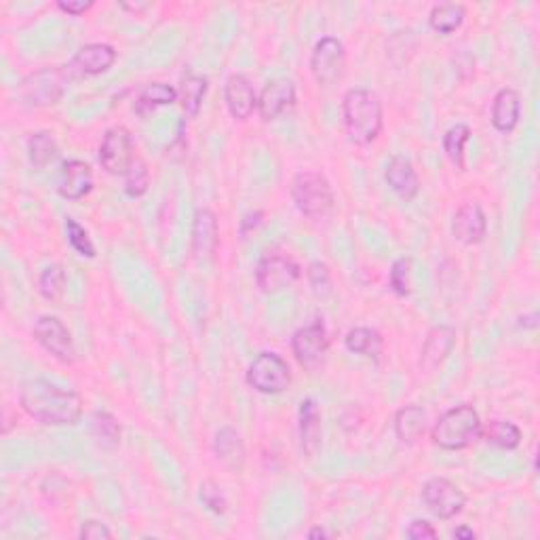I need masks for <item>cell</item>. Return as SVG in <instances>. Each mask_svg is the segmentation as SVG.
Segmentation results:
<instances>
[{"instance_id": "6da1fadb", "label": "cell", "mask_w": 540, "mask_h": 540, "mask_svg": "<svg viewBox=\"0 0 540 540\" xmlns=\"http://www.w3.org/2000/svg\"><path fill=\"white\" fill-rule=\"evenodd\" d=\"M19 403L25 414L46 426L76 424L83 414V402L75 391L35 378L22 384Z\"/></svg>"}, {"instance_id": "7a4b0ae2", "label": "cell", "mask_w": 540, "mask_h": 540, "mask_svg": "<svg viewBox=\"0 0 540 540\" xmlns=\"http://www.w3.org/2000/svg\"><path fill=\"white\" fill-rule=\"evenodd\" d=\"M344 125L355 144H370L382 131V102L368 89H351L342 99Z\"/></svg>"}, {"instance_id": "3957f363", "label": "cell", "mask_w": 540, "mask_h": 540, "mask_svg": "<svg viewBox=\"0 0 540 540\" xmlns=\"http://www.w3.org/2000/svg\"><path fill=\"white\" fill-rule=\"evenodd\" d=\"M482 437V418L473 405H458L445 412L433 426V442L443 450H464Z\"/></svg>"}, {"instance_id": "277c9868", "label": "cell", "mask_w": 540, "mask_h": 540, "mask_svg": "<svg viewBox=\"0 0 540 540\" xmlns=\"http://www.w3.org/2000/svg\"><path fill=\"white\" fill-rule=\"evenodd\" d=\"M72 78L76 76L72 75L70 66L43 68L38 72H32L30 76L24 78L17 89V96L24 104L36 106V108L57 104L66 93V89H68Z\"/></svg>"}, {"instance_id": "5b68a950", "label": "cell", "mask_w": 540, "mask_h": 540, "mask_svg": "<svg viewBox=\"0 0 540 540\" xmlns=\"http://www.w3.org/2000/svg\"><path fill=\"white\" fill-rule=\"evenodd\" d=\"M291 197L306 218H323L333 208V190L328 179L317 171H302L293 178Z\"/></svg>"}, {"instance_id": "8992f818", "label": "cell", "mask_w": 540, "mask_h": 540, "mask_svg": "<svg viewBox=\"0 0 540 540\" xmlns=\"http://www.w3.org/2000/svg\"><path fill=\"white\" fill-rule=\"evenodd\" d=\"M248 382L264 395H279L291 382L290 365L277 352H262L250 365Z\"/></svg>"}, {"instance_id": "52a82bcc", "label": "cell", "mask_w": 540, "mask_h": 540, "mask_svg": "<svg viewBox=\"0 0 540 540\" xmlns=\"http://www.w3.org/2000/svg\"><path fill=\"white\" fill-rule=\"evenodd\" d=\"M99 163L112 176H127L136 167V146L129 129L118 125L106 131L104 142L99 146Z\"/></svg>"}, {"instance_id": "ba28073f", "label": "cell", "mask_w": 540, "mask_h": 540, "mask_svg": "<svg viewBox=\"0 0 540 540\" xmlns=\"http://www.w3.org/2000/svg\"><path fill=\"white\" fill-rule=\"evenodd\" d=\"M300 279V266L288 253L269 251L256 266V283L264 293H277Z\"/></svg>"}, {"instance_id": "9c48e42d", "label": "cell", "mask_w": 540, "mask_h": 540, "mask_svg": "<svg viewBox=\"0 0 540 540\" xmlns=\"http://www.w3.org/2000/svg\"><path fill=\"white\" fill-rule=\"evenodd\" d=\"M311 70L321 87L336 85L344 76L346 51L344 45L333 36H325L315 45L311 57Z\"/></svg>"}, {"instance_id": "30bf717a", "label": "cell", "mask_w": 540, "mask_h": 540, "mask_svg": "<svg viewBox=\"0 0 540 540\" xmlns=\"http://www.w3.org/2000/svg\"><path fill=\"white\" fill-rule=\"evenodd\" d=\"M291 351L296 355L298 363L306 370H315L325 362V355L330 351V338L323 321H317L298 330L291 338Z\"/></svg>"}, {"instance_id": "8fae6325", "label": "cell", "mask_w": 540, "mask_h": 540, "mask_svg": "<svg viewBox=\"0 0 540 540\" xmlns=\"http://www.w3.org/2000/svg\"><path fill=\"white\" fill-rule=\"evenodd\" d=\"M423 500L433 515L439 519H452L464 509L466 496L456 484L445 477H433L424 484Z\"/></svg>"}, {"instance_id": "7c38bea8", "label": "cell", "mask_w": 540, "mask_h": 540, "mask_svg": "<svg viewBox=\"0 0 540 540\" xmlns=\"http://www.w3.org/2000/svg\"><path fill=\"white\" fill-rule=\"evenodd\" d=\"M35 338L46 352L64 363H72L76 357L70 331L57 317H41L35 325Z\"/></svg>"}, {"instance_id": "4fadbf2b", "label": "cell", "mask_w": 540, "mask_h": 540, "mask_svg": "<svg viewBox=\"0 0 540 540\" xmlns=\"http://www.w3.org/2000/svg\"><path fill=\"white\" fill-rule=\"evenodd\" d=\"M293 104H296V87L288 78H275V81L266 83L262 96L258 99V110L264 121H275Z\"/></svg>"}, {"instance_id": "5bb4252c", "label": "cell", "mask_w": 540, "mask_h": 540, "mask_svg": "<svg viewBox=\"0 0 540 540\" xmlns=\"http://www.w3.org/2000/svg\"><path fill=\"white\" fill-rule=\"evenodd\" d=\"M117 51L115 46L104 45V43H93L85 45L81 51L76 53L75 59H72L70 70L75 76H96L102 75L115 64Z\"/></svg>"}, {"instance_id": "9a60e30c", "label": "cell", "mask_w": 540, "mask_h": 540, "mask_svg": "<svg viewBox=\"0 0 540 540\" xmlns=\"http://www.w3.org/2000/svg\"><path fill=\"white\" fill-rule=\"evenodd\" d=\"M224 97L226 106H229V112L237 121H248L253 115V110L258 108L256 91H253L251 83L243 75H232L229 81H226Z\"/></svg>"}, {"instance_id": "2e32d148", "label": "cell", "mask_w": 540, "mask_h": 540, "mask_svg": "<svg viewBox=\"0 0 540 540\" xmlns=\"http://www.w3.org/2000/svg\"><path fill=\"white\" fill-rule=\"evenodd\" d=\"M456 342V331L448 328V325H439V328H433L429 336H426V342L423 346V359H420V368L424 372H435L442 368V363L448 359V355L454 349Z\"/></svg>"}, {"instance_id": "e0dca14e", "label": "cell", "mask_w": 540, "mask_h": 540, "mask_svg": "<svg viewBox=\"0 0 540 540\" xmlns=\"http://www.w3.org/2000/svg\"><path fill=\"white\" fill-rule=\"evenodd\" d=\"M485 213L477 203H464L456 211L454 222H452V232L460 243L477 245L485 237Z\"/></svg>"}, {"instance_id": "ac0fdd59", "label": "cell", "mask_w": 540, "mask_h": 540, "mask_svg": "<svg viewBox=\"0 0 540 540\" xmlns=\"http://www.w3.org/2000/svg\"><path fill=\"white\" fill-rule=\"evenodd\" d=\"M218 219L209 209H199L192 224V253L197 260H209L218 250Z\"/></svg>"}, {"instance_id": "d6986e66", "label": "cell", "mask_w": 540, "mask_h": 540, "mask_svg": "<svg viewBox=\"0 0 540 540\" xmlns=\"http://www.w3.org/2000/svg\"><path fill=\"white\" fill-rule=\"evenodd\" d=\"M93 188V176L89 165L83 161L64 163L59 173V195L68 201H78L85 195H89Z\"/></svg>"}, {"instance_id": "ffe728a7", "label": "cell", "mask_w": 540, "mask_h": 540, "mask_svg": "<svg viewBox=\"0 0 540 540\" xmlns=\"http://www.w3.org/2000/svg\"><path fill=\"white\" fill-rule=\"evenodd\" d=\"M386 182H389L391 188L395 190L399 197L405 199V201H412L420 190L418 173L414 169V165L405 157L391 158L389 167H386Z\"/></svg>"}, {"instance_id": "44dd1931", "label": "cell", "mask_w": 540, "mask_h": 540, "mask_svg": "<svg viewBox=\"0 0 540 540\" xmlns=\"http://www.w3.org/2000/svg\"><path fill=\"white\" fill-rule=\"evenodd\" d=\"M522 115V99L515 89H500L492 104V125L500 133H509L517 127Z\"/></svg>"}, {"instance_id": "7402d4cb", "label": "cell", "mask_w": 540, "mask_h": 540, "mask_svg": "<svg viewBox=\"0 0 540 540\" xmlns=\"http://www.w3.org/2000/svg\"><path fill=\"white\" fill-rule=\"evenodd\" d=\"M300 437L306 454H315L321 443V412L315 399H304L300 403Z\"/></svg>"}, {"instance_id": "603a6c76", "label": "cell", "mask_w": 540, "mask_h": 540, "mask_svg": "<svg viewBox=\"0 0 540 540\" xmlns=\"http://www.w3.org/2000/svg\"><path fill=\"white\" fill-rule=\"evenodd\" d=\"M213 452L219 463H222L226 469L239 473L245 464V448L241 437L235 429L226 426V429L218 431L216 435V443H213Z\"/></svg>"}, {"instance_id": "cb8c5ba5", "label": "cell", "mask_w": 540, "mask_h": 540, "mask_svg": "<svg viewBox=\"0 0 540 540\" xmlns=\"http://www.w3.org/2000/svg\"><path fill=\"white\" fill-rule=\"evenodd\" d=\"M426 426V414L423 408L418 405H405L397 412L395 416V433L399 442L405 445L416 443L420 437H423Z\"/></svg>"}, {"instance_id": "d4e9b609", "label": "cell", "mask_w": 540, "mask_h": 540, "mask_svg": "<svg viewBox=\"0 0 540 540\" xmlns=\"http://www.w3.org/2000/svg\"><path fill=\"white\" fill-rule=\"evenodd\" d=\"M482 435L488 443L496 445L500 450H515L522 443V431L517 424L506 423V420H492V423L482 426Z\"/></svg>"}, {"instance_id": "484cf974", "label": "cell", "mask_w": 540, "mask_h": 540, "mask_svg": "<svg viewBox=\"0 0 540 540\" xmlns=\"http://www.w3.org/2000/svg\"><path fill=\"white\" fill-rule=\"evenodd\" d=\"M464 15H466V11L463 5H454V3L437 5V6H433V11L429 15V24L433 30L439 32V35H452V32H456L460 25H463Z\"/></svg>"}, {"instance_id": "4316f807", "label": "cell", "mask_w": 540, "mask_h": 540, "mask_svg": "<svg viewBox=\"0 0 540 540\" xmlns=\"http://www.w3.org/2000/svg\"><path fill=\"white\" fill-rule=\"evenodd\" d=\"M346 349L355 352V355L376 359L382 352V338H380L376 330L355 328L346 333Z\"/></svg>"}, {"instance_id": "83f0119b", "label": "cell", "mask_w": 540, "mask_h": 540, "mask_svg": "<svg viewBox=\"0 0 540 540\" xmlns=\"http://www.w3.org/2000/svg\"><path fill=\"white\" fill-rule=\"evenodd\" d=\"M91 433L97 439V443L106 450H115L121 442V426L117 418L108 412H96L91 420Z\"/></svg>"}, {"instance_id": "f1b7e54d", "label": "cell", "mask_w": 540, "mask_h": 540, "mask_svg": "<svg viewBox=\"0 0 540 540\" xmlns=\"http://www.w3.org/2000/svg\"><path fill=\"white\" fill-rule=\"evenodd\" d=\"M205 91H208V81L203 76L186 75L182 78V89H179V99H182V108L188 117H197L201 110Z\"/></svg>"}, {"instance_id": "f546056e", "label": "cell", "mask_w": 540, "mask_h": 540, "mask_svg": "<svg viewBox=\"0 0 540 540\" xmlns=\"http://www.w3.org/2000/svg\"><path fill=\"white\" fill-rule=\"evenodd\" d=\"M178 99V91L173 89L171 85H165V83H152L146 87V89L139 93V99H138V106L136 110L139 115H144V112L148 110H155L158 106H167V104H173Z\"/></svg>"}, {"instance_id": "4dcf8cb0", "label": "cell", "mask_w": 540, "mask_h": 540, "mask_svg": "<svg viewBox=\"0 0 540 540\" xmlns=\"http://www.w3.org/2000/svg\"><path fill=\"white\" fill-rule=\"evenodd\" d=\"M57 155H59L57 144L49 133H35V136H30L28 157H30V163L38 167V169H43V167L56 161Z\"/></svg>"}, {"instance_id": "1f68e13d", "label": "cell", "mask_w": 540, "mask_h": 540, "mask_svg": "<svg viewBox=\"0 0 540 540\" xmlns=\"http://www.w3.org/2000/svg\"><path fill=\"white\" fill-rule=\"evenodd\" d=\"M471 138V129L466 125H456L448 129V133L443 136V150L452 165H456L460 171L464 169V144L469 142Z\"/></svg>"}, {"instance_id": "d6a6232c", "label": "cell", "mask_w": 540, "mask_h": 540, "mask_svg": "<svg viewBox=\"0 0 540 540\" xmlns=\"http://www.w3.org/2000/svg\"><path fill=\"white\" fill-rule=\"evenodd\" d=\"M64 288H66V275H64L62 266L53 264V266H49V269L43 270L41 281H38V290H41L45 300L56 302V300L62 298Z\"/></svg>"}, {"instance_id": "836d02e7", "label": "cell", "mask_w": 540, "mask_h": 540, "mask_svg": "<svg viewBox=\"0 0 540 540\" xmlns=\"http://www.w3.org/2000/svg\"><path fill=\"white\" fill-rule=\"evenodd\" d=\"M66 232H68V241L72 248H75L81 256L85 258H96V245L91 243L89 232H87L76 219L68 218L66 219Z\"/></svg>"}, {"instance_id": "e575fe53", "label": "cell", "mask_w": 540, "mask_h": 540, "mask_svg": "<svg viewBox=\"0 0 540 540\" xmlns=\"http://www.w3.org/2000/svg\"><path fill=\"white\" fill-rule=\"evenodd\" d=\"M412 269V260L410 258H399L395 264H392L391 275H389V283L391 290L397 293V296H408L412 291L410 288V270Z\"/></svg>"}, {"instance_id": "d590c367", "label": "cell", "mask_w": 540, "mask_h": 540, "mask_svg": "<svg viewBox=\"0 0 540 540\" xmlns=\"http://www.w3.org/2000/svg\"><path fill=\"white\" fill-rule=\"evenodd\" d=\"M146 190H148V169H146V165L142 161H138L136 167L127 173L125 192L129 197H142Z\"/></svg>"}, {"instance_id": "8d00e7d4", "label": "cell", "mask_w": 540, "mask_h": 540, "mask_svg": "<svg viewBox=\"0 0 540 540\" xmlns=\"http://www.w3.org/2000/svg\"><path fill=\"white\" fill-rule=\"evenodd\" d=\"M309 283L311 288L315 290V293H319V296H328V293L331 291V277H330V269L321 262H312L309 266Z\"/></svg>"}, {"instance_id": "74e56055", "label": "cell", "mask_w": 540, "mask_h": 540, "mask_svg": "<svg viewBox=\"0 0 540 540\" xmlns=\"http://www.w3.org/2000/svg\"><path fill=\"white\" fill-rule=\"evenodd\" d=\"M201 500H203V504L208 506L209 511L218 513V515H224L226 509H229V503H226L222 492H219L213 484H203L201 485Z\"/></svg>"}, {"instance_id": "f35d334b", "label": "cell", "mask_w": 540, "mask_h": 540, "mask_svg": "<svg viewBox=\"0 0 540 540\" xmlns=\"http://www.w3.org/2000/svg\"><path fill=\"white\" fill-rule=\"evenodd\" d=\"M110 530L106 528L102 522H85L83 528H81V538L83 540H106L110 538Z\"/></svg>"}, {"instance_id": "ab89813d", "label": "cell", "mask_w": 540, "mask_h": 540, "mask_svg": "<svg viewBox=\"0 0 540 540\" xmlns=\"http://www.w3.org/2000/svg\"><path fill=\"white\" fill-rule=\"evenodd\" d=\"M408 536L414 540H424V538H437V530L433 528L429 522H423V519H416V522L410 524Z\"/></svg>"}, {"instance_id": "60d3db41", "label": "cell", "mask_w": 540, "mask_h": 540, "mask_svg": "<svg viewBox=\"0 0 540 540\" xmlns=\"http://www.w3.org/2000/svg\"><path fill=\"white\" fill-rule=\"evenodd\" d=\"M59 9H62L64 13H68V15H83V13H87L93 6V0H59L57 3Z\"/></svg>"}, {"instance_id": "b9f144b4", "label": "cell", "mask_w": 540, "mask_h": 540, "mask_svg": "<svg viewBox=\"0 0 540 540\" xmlns=\"http://www.w3.org/2000/svg\"><path fill=\"white\" fill-rule=\"evenodd\" d=\"M454 538H469V540H473V538H475V532L469 530V528H458V530H454Z\"/></svg>"}, {"instance_id": "7bdbcfd3", "label": "cell", "mask_w": 540, "mask_h": 540, "mask_svg": "<svg viewBox=\"0 0 540 540\" xmlns=\"http://www.w3.org/2000/svg\"><path fill=\"white\" fill-rule=\"evenodd\" d=\"M309 538H328V532H325L323 528H312L309 532Z\"/></svg>"}]
</instances>
